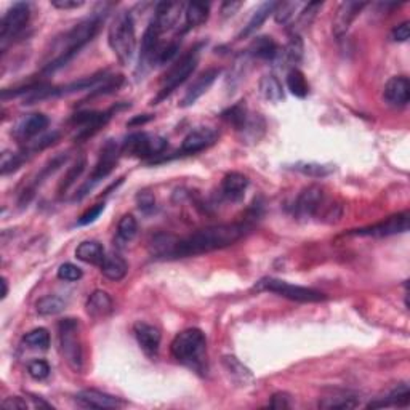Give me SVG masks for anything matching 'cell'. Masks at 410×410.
I'll use <instances>...</instances> for the list:
<instances>
[{
    "label": "cell",
    "mask_w": 410,
    "mask_h": 410,
    "mask_svg": "<svg viewBox=\"0 0 410 410\" xmlns=\"http://www.w3.org/2000/svg\"><path fill=\"white\" fill-rule=\"evenodd\" d=\"M218 76H220V69L218 67H209V69H205L202 74H199V77H196V80L186 90L183 100L180 103V108L193 106L202 95H205L209 92V88L215 84Z\"/></svg>",
    "instance_id": "ac0fdd59"
},
{
    "label": "cell",
    "mask_w": 410,
    "mask_h": 410,
    "mask_svg": "<svg viewBox=\"0 0 410 410\" xmlns=\"http://www.w3.org/2000/svg\"><path fill=\"white\" fill-rule=\"evenodd\" d=\"M66 160H67V154H58V155H55L53 159H50L49 162L44 165L42 170H40V172L34 176L33 181H31V183L24 188L22 196H19V205H22V207L28 205L31 202V199L34 197L35 191H37L39 186L42 185L44 181L49 178V176L53 175L56 170H58L61 165L66 162Z\"/></svg>",
    "instance_id": "ffe728a7"
},
{
    "label": "cell",
    "mask_w": 410,
    "mask_h": 410,
    "mask_svg": "<svg viewBox=\"0 0 410 410\" xmlns=\"http://www.w3.org/2000/svg\"><path fill=\"white\" fill-rule=\"evenodd\" d=\"M133 334L144 355L154 359L159 352L160 340H162V335H160L157 327L148 323H137L133 325Z\"/></svg>",
    "instance_id": "d6986e66"
},
{
    "label": "cell",
    "mask_w": 410,
    "mask_h": 410,
    "mask_svg": "<svg viewBox=\"0 0 410 410\" xmlns=\"http://www.w3.org/2000/svg\"><path fill=\"white\" fill-rule=\"evenodd\" d=\"M76 257H77V259H80V262L100 266V264L103 263V259H105V257H106V253H105V248H103L100 242L84 241V242H80L79 247L76 248Z\"/></svg>",
    "instance_id": "4dcf8cb0"
},
{
    "label": "cell",
    "mask_w": 410,
    "mask_h": 410,
    "mask_svg": "<svg viewBox=\"0 0 410 410\" xmlns=\"http://www.w3.org/2000/svg\"><path fill=\"white\" fill-rule=\"evenodd\" d=\"M303 51L305 46L300 34H292L284 49H279L277 56L274 58L273 63L277 65L281 69H289V67L293 69V67H297L300 61L303 60Z\"/></svg>",
    "instance_id": "7402d4cb"
},
{
    "label": "cell",
    "mask_w": 410,
    "mask_h": 410,
    "mask_svg": "<svg viewBox=\"0 0 410 410\" xmlns=\"http://www.w3.org/2000/svg\"><path fill=\"white\" fill-rule=\"evenodd\" d=\"M66 308V302L58 295H46L35 303V311L40 316H55Z\"/></svg>",
    "instance_id": "ab89813d"
},
{
    "label": "cell",
    "mask_w": 410,
    "mask_h": 410,
    "mask_svg": "<svg viewBox=\"0 0 410 410\" xmlns=\"http://www.w3.org/2000/svg\"><path fill=\"white\" fill-rule=\"evenodd\" d=\"M106 18V5H103L100 10H95L92 15L82 19L77 24L72 26L69 31H66L63 35L51 44L50 58L44 65V72H56L61 67H65L69 61L79 55V51L84 49L87 44H90L96 34L100 33L101 24L105 23Z\"/></svg>",
    "instance_id": "7a4b0ae2"
},
{
    "label": "cell",
    "mask_w": 410,
    "mask_h": 410,
    "mask_svg": "<svg viewBox=\"0 0 410 410\" xmlns=\"http://www.w3.org/2000/svg\"><path fill=\"white\" fill-rule=\"evenodd\" d=\"M409 35H410V23L409 22H404L402 24L396 26V28L391 31V39L394 40V42H407Z\"/></svg>",
    "instance_id": "681fc988"
},
{
    "label": "cell",
    "mask_w": 410,
    "mask_h": 410,
    "mask_svg": "<svg viewBox=\"0 0 410 410\" xmlns=\"http://www.w3.org/2000/svg\"><path fill=\"white\" fill-rule=\"evenodd\" d=\"M204 44H197L193 49L181 56V58L176 61V63L170 67L167 74L164 76L162 85H160V90L157 92V96L153 100V105H159L160 101H164L165 98H169L172 93L178 88L186 79L193 74L196 71L197 65H199V56L200 50Z\"/></svg>",
    "instance_id": "5b68a950"
},
{
    "label": "cell",
    "mask_w": 410,
    "mask_h": 410,
    "mask_svg": "<svg viewBox=\"0 0 410 410\" xmlns=\"http://www.w3.org/2000/svg\"><path fill=\"white\" fill-rule=\"evenodd\" d=\"M122 154L130 155L137 159H154L157 155L164 154L169 148L167 139L159 137V135H148L143 132H137L128 135L122 142Z\"/></svg>",
    "instance_id": "9c48e42d"
},
{
    "label": "cell",
    "mask_w": 410,
    "mask_h": 410,
    "mask_svg": "<svg viewBox=\"0 0 410 410\" xmlns=\"http://www.w3.org/2000/svg\"><path fill=\"white\" fill-rule=\"evenodd\" d=\"M2 407L3 409H28V402L23 401L22 398L18 396H13V398H7L5 401H2Z\"/></svg>",
    "instance_id": "db71d44e"
},
{
    "label": "cell",
    "mask_w": 410,
    "mask_h": 410,
    "mask_svg": "<svg viewBox=\"0 0 410 410\" xmlns=\"http://www.w3.org/2000/svg\"><path fill=\"white\" fill-rule=\"evenodd\" d=\"M410 402V391L406 383H401L398 388H394L386 398L380 399V401H373L368 404L367 407L375 409V407H407Z\"/></svg>",
    "instance_id": "d6a6232c"
},
{
    "label": "cell",
    "mask_w": 410,
    "mask_h": 410,
    "mask_svg": "<svg viewBox=\"0 0 410 410\" xmlns=\"http://www.w3.org/2000/svg\"><path fill=\"white\" fill-rule=\"evenodd\" d=\"M170 352L173 359L193 372H207V339L199 329H186L175 336Z\"/></svg>",
    "instance_id": "3957f363"
},
{
    "label": "cell",
    "mask_w": 410,
    "mask_h": 410,
    "mask_svg": "<svg viewBox=\"0 0 410 410\" xmlns=\"http://www.w3.org/2000/svg\"><path fill=\"white\" fill-rule=\"evenodd\" d=\"M409 221L410 214L406 210L401 212V214L389 216L386 220L377 223V225L361 228V230H352L350 234L368 237H389L396 234H404V232L409 231Z\"/></svg>",
    "instance_id": "7c38bea8"
},
{
    "label": "cell",
    "mask_w": 410,
    "mask_h": 410,
    "mask_svg": "<svg viewBox=\"0 0 410 410\" xmlns=\"http://www.w3.org/2000/svg\"><path fill=\"white\" fill-rule=\"evenodd\" d=\"M87 314L93 319H105L114 311L112 298L109 297L108 292L103 290H95L90 297L87 298L85 303Z\"/></svg>",
    "instance_id": "484cf974"
},
{
    "label": "cell",
    "mask_w": 410,
    "mask_h": 410,
    "mask_svg": "<svg viewBox=\"0 0 410 410\" xmlns=\"http://www.w3.org/2000/svg\"><path fill=\"white\" fill-rule=\"evenodd\" d=\"M137 205L143 214H151L155 209V197L149 191H139L137 194Z\"/></svg>",
    "instance_id": "7dc6e473"
},
{
    "label": "cell",
    "mask_w": 410,
    "mask_h": 410,
    "mask_svg": "<svg viewBox=\"0 0 410 410\" xmlns=\"http://www.w3.org/2000/svg\"><path fill=\"white\" fill-rule=\"evenodd\" d=\"M108 42L114 55L122 66L132 65L133 56L137 53V34H135V22L130 12H119L111 22L108 31Z\"/></svg>",
    "instance_id": "277c9868"
},
{
    "label": "cell",
    "mask_w": 410,
    "mask_h": 410,
    "mask_svg": "<svg viewBox=\"0 0 410 410\" xmlns=\"http://www.w3.org/2000/svg\"><path fill=\"white\" fill-rule=\"evenodd\" d=\"M324 204V189L318 185H311L298 194L295 202L293 212L300 220H309L311 216L318 215L321 207Z\"/></svg>",
    "instance_id": "5bb4252c"
},
{
    "label": "cell",
    "mask_w": 410,
    "mask_h": 410,
    "mask_svg": "<svg viewBox=\"0 0 410 410\" xmlns=\"http://www.w3.org/2000/svg\"><path fill=\"white\" fill-rule=\"evenodd\" d=\"M285 84H287L289 92L292 93L293 96L300 98V100H303V98L308 96L309 84H308V80H306L305 74L298 69V67L289 69L287 79H285Z\"/></svg>",
    "instance_id": "e575fe53"
},
{
    "label": "cell",
    "mask_w": 410,
    "mask_h": 410,
    "mask_svg": "<svg viewBox=\"0 0 410 410\" xmlns=\"http://www.w3.org/2000/svg\"><path fill=\"white\" fill-rule=\"evenodd\" d=\"M24 345L28 348H33V350H49L50 346V334L49 330L44 329V327H39V329H34L28 332L24 335Z\"/></svg>",
    "instance_id": "60d3db41"
},
{
    "label": "cell",
    "mask_w": 410,
    "mask_h": 410,
    "mask_svg": "<svg viewBox=\"0 0 410 410\" xmlns=\"http://www.w3.org/2000/svg\"><path fill=\"white\" fill-rule=\"evenodd\" d=\"M58 340L61 356H63L66 364L74 372H80L84 367V352H82L79 323L72 318L60 321Z\"/></svg>",
    "instance_id": "52a82bcc"
},
{
    "label": "cell",
    "mask_w": 410,
    "mask_h": 410,
    "mask_svg": "<svg viewBox=\"0 0 410 410\" xmlns=\"http://www.w3.org/2000/svg\"><path fill=\"white\" fill-rule=\"evenodd\" d=\"M216 139H218V133L215 132L214 128L199 127L186 135L183 143H181V146L176 154L178 155L197 154V153L204 151V149H207V148H210L212 144L216 142Z\"/></svg>",
    "instance_id": "2e32d148"
},
{
    "label": "cell",
    "mask_w": 410,
    "mask_h": 410,
    "mask_svg": "<svg viewBox=\"0 0 410 410\" xmlns=\"http://www.w3.org/2000/svg\"><path fill=\"white\" fill-rule=\"evenodd\" d=\"M242 2H234V0H231V2H225L221 5L220 8V13L223 18H231L234 17V15L239 12V8L242 7Z\"/></svg>",
    "instance_id": "f5cc1de1"
},
{
    "label": "cell",
    "mask_w": 410,
    "mask_h": 410,
    "mask_svg": "<svg viewBox=\"0 0 410 410\" xmlns=\"http://www.w3.org/2000/svg\"><path fill=\"white\" fill-rule=\"evenodd\" d=\"M259 93L269 103H279L284 100V88L276 74H264L259 79Z\"/></svg>",
    "instance_id": "836d02e7"
},
{
    "label": "cell",
    "mask_w": 410,
    "mask_h": 410,
    "mask_svg": "<svg viewBox=\"0 0 410 410\" xmlns=\"http://www.w3.org/2000/svg\"><path fill=\"white\" fill-rule=\"evenodd\" d=\"M290 406L292 404H290V396L287 393H276L269 402V407L273 409H289Z\"/></svg>",
    "instance_id": "f907efd6"
},
{
    "label": "cell",
    "mask_w": 410,
    "mask_h": 410,
    "mask_svg": "<svg viewBox=\"0 0 410 410\" xmlns=\"http://www.w3.org/2000/svg\"><path fill=\"white\" fill-rule=\"evenodd\" d=\"M359 406V399L352 396L350 393H341V394H334V396L324 398L323 401H319L321 409H340V410H348L355 409Z\"/></svg>",
    "instance_id": "8d00e7d4"
},
{
    "label": "cell",
    "mask_w": 410,
    "mask_h": 410,
    "mask_svg": "<svg viewBox=\"0 0 410 410\" xmlns=\"http://www.w3.org/2000/svg\"><path fill=\"white\" fill-rule=\"evenodd\" d=\"M279 46L274 42L273 37H268V35H259V37L253 39V42L248 46L247 53L253 56V58L258 60H268L274 61L277 56Z\"/></svg>",
    "instance_id": "f546056e"
},
{
    "label": "cell",
    "mask_w": 410,
    "mask_h": 410,
    "mask_svg": "<svg viewBox=\"0 0 410 410\" xmlns=\"http://www.w3.org/2000/svg\"><path fill=\"white\" fill-rule=\"evenodd\" d=\"M183 3H173V2H160L155 5V13L153 17L154 24L157 26L160 33H167L176 26L180 19L181 10H183Z\"/></svg>",
    "instance_id": "cb8c5ba5"
},
{
    "label": "cell",
    "mask_w": 410,
    "mask_h": 410,
    "mask_svg": "<svg viewBox=\"0 0 410 410\" xmlns=\"http://www.w3.org/2000/svg\"><path fill=\"white\" fill-rule=\"evenodd\" d=\"M383 98H385V101L393 108L407 106L410 98V82L407 77H391V79L386 82L385 90H383Z\"/></svg>",
    "instance_id": "603a6c76"
},
{
    "label": "cell",
    "mask_w": 410,
    "mask_h": 410,
    "mask_svg": "<svg viewBox=\"0 0 410 410\" xmlns=\"http://www.w3.org/2000/svg\"><path fill=\"white\" fill-rule=\"evenodd\" d=\"M253 290H257V292L276 293L279 297H284L298 303H319L327 300V295L319 292V290L302 287V285H295L274 277H263L262 281H258L255 284Z\"/></svg>",
    "instance_id": "8992f818"
},
{
    "label": "cell",
    "mask_w": 410,
    "mask_h": 410,
    "mask_svg": "<svg viewBox=\"0 0 410 410\" xmlns=\"http://www.w3.org/2000/svg\"><path fill=\"white\" fill-rule=\"evenodd\" d=\"M122 154V146L119 144L116 139H108V142L103 144L100 149V155H98V160L93 167L92 175L88 176V180L85 181V185L77 191V194L74 196V200H82L84 197L90 193V191L95 188V186L100 183L101 180H105L106 176L112 172L114 167L117 165V160Z\"/></svg>",
    "instance_id": "ba28073f"
},
{
    "label": "cell",
    "mask_w": 410,
    "mask_h": 410,
    "mask_svg": "<svg viewBox=\"0 0 410 410\" xmlns=\"http://www.w3.org/2000/svg\"><path fill=\"white\" fill-rule=\"evenodd\" d=\"M82 0H51V5L58 10H76L84 7Z\"/></svg>",
    "instance_id": "816d5d0a"
},
{
    "label": "cell",
    "mask_w": 410,
    "mask_h": 410,
    "mask_svg": "<svg viewBox=\"0 0 410 410\" xmlns=\"http://www.w3.org/2000/svg\"><path fill=\"white\" fill-rule=\"evenodd\" d=\"M49 117H46L45 114H29V116L23 117L22 121L15 126V128L12 130V135L18 143H29L45 132V128L49 127Z\"/></svg>",
    "instance_id": "9a60e30c"
},
{
    "label": "cell",
    "mask_w": 410,
    "mask_h": 410,
    "mask_svg": "<svg viewBox=\"0 0 410 410\" xmlns=\"http://www.w3.org/2000/svg\"><path fill=\"white\" fill-rule=\"evenodd\" d=\"M31 18V7L26 2H17L7 10L0 22V42L2 46L7 45L10 39L22 34Z\"/></svg>",
    "instance_id": "30bf717a"
},
{
    "label": "cell",
    "mask_w": 410,
    "mask_h": 410,
    "mask_svg": "<svg viewBox=\"0 0 410 410\" xmlns=\"http://www.w3.org/2000/svg\"><path fill=\"white\" fill-rule=\"evenodd\" d=\"M248 230H250V225L247 221H241L202 228L186 237L159 234L149 244V250L155 258L196 257L232 246L241 241Z\"/></svg>",
    "instance_id": "6da1fadb"
},
{
    "label": "cell",
    "mask_w": 410,
    "mask_h": 410,
    "mask_svg": "<svg viewBox=\"0 0 410 410\" xmlns=\"http://www.w3.org/2000/svg\"><path fill=\"white\" fill-rule=\"evenodd\" d=\"M138 232V221L133 215H123L117 223V239L122 242H130L137 236Z\"/></svg>",
    "instance_id": "b9f144b4"
},
{
    "label": "cell",
    "mask_w": 410,
    "mask_h": 410,
    "mask_svg": "<svg viewBox=\"0 0 410 410\" xmlns=\"http://www.w3.org/2000/svg\"><path fill=\"white\" fill-rule=\"evenodd\" d=\"M2 287H3V290H2V298H5L8 295V284H7V279H2Z\"/></svg>",
    "instance_id": "9f6ffc18"
},
{
    "label": "cell",
    "mask_w": 410,
    "mask_h": 410,
    "mask_svg": "<svg viewBox=\"0 0 410 410\" xmlns=\"http://www.w3.org/2000/svg\"><path fill=\"white\" fill-rule=\"evenodd\" d=\"M248 116H250V114H248V111H247L246 101H239L237 105L228 108L226 111L221 112V117L225 119L230 126L234 127L237 132H241L244 126H246Z\"/></svg>",
    "instance_id": "74e56055"
},
{
    "label": "cell",
    "mask_w": 410,
    "mask_h": 410,
    "mask_svg": "<svg viewBox=\"0 0 410 410\" xmlns=\"http://www.w3.org/2000/svg\"><path fill=\"white\" fill-rule=\"evenodd\" d=\"M160 31L157 26L151 23L148 24L146 31H144L143 39H142V46H139V61L137 67V77L138 79H143V76L151 69L153 66H157V53L160 49Z\"/></svg>",
    "instance_id": "8fae6325"
},
{
    "label": "cell",
    "mask_w": 410,
    "mask_h": 410,
    "mask_svg": "<svg viewBox=\"0 0 410 410\" xmlns=\"http://www.w3.org/2000/svg\"><path fill=\"white\" fill-rule=\"evenodd\" d=\"M293 169L306 176H311V178H324V176L334 172L332 165H324L318 162H297L293 165Z\"/></svg>",
    "instance_id": "7bdbcfd3"
},
{
    "label": "cell",
    "mask_w": 410,
    "mask_h": 410,
    "mask_svg": "<svg viewBox=\"0 0 410 410\" xmlns=\"http://www.w3.org/2000/svg\"><path fill=\"white\" fill-rule=\"evenodd\" d=\"M100 269L103 276L109 279V281L119 282L127 276L128 264L126 259H123L121 255H117V253H109V255H106L105 259H103V263L100 264Z\"/></svg>",
    "instance_id": "83f0119b"
},
{
    "label": "cell",
    "mask_w": 410,
    "mask_h": 410,
    "mask_svg": "<svg viewBox=\"0 0 410 410\" xmlns=\"http://www.w3.org/2000/svg\"><path fill=\"white\" fill-rule=\"evenodd\" d=\"M28 373L34 378V380H37V382L45 380V378H49V375H50L49 362L42 361V359H35L33 362H29Z\"/></svg>",
    "instance_id": "bcb514c9"
},
{
    "label": "cell",
    "mask_w": 410,
    "mask_h": 410,
    "mask_svg": "<svg viewBox=\"0 0 410 410\" xmlns=\"http://www.w3.org/2000/svg\"><path fill=\"white\" fill-rule=\"evenodd\" d=\"M116 108L109 109L106 112H80L76 114L74 117L71 119V122L77 127L76 133V142H84V139L90 138L95 135L98 130L103 128L109 122V119L112 117Z\"/></svg>",
    "instance_id": "4fadbf2b"
},
{
    "label": "cell",
    "mask_w": 410,
    "mask_h": 410,
    "mask_svg": "<svg viewBox=\"0 0 410 410\" xmlns=\"http://www.w3.org/2000/svg\"><path fill=\"white\" fill-rule=\"evenodd\" d=\"M153 119V116H149V114H146V116H142V117H135V119H132V121H130L127 126H130V127H133V126H139V123H146V122H149Z\"/></svg>",
    "instance_id": "11a10c76"
},
{
    "label": "cell",
    "mask_w": 410,
    "mask_h": 410,
    "mask_svg": "<svg viewBox=\"0 0 410 410\" xmlns=\"http://www.w3.org/2000/svg\"><path fill=\"white\" fill-rule=\"evenodd\" d=\"M276 5H277V2H264V3L259 5L255 12H253V15L250 17V19L247 22V24L244 26V29L241 31V33H239L237 39L239 40L247 39V37H250L252 34H255L257 31L264 24V22H266L269 15L274 13V8H276Z\"/></svg>",
    "instance_id": "4316f807"
},
{
    "label": "cell",
    "mask_w": 410,
    "mask_h": 410,
    "mask_svg": "<svg viewBox=\"0 0 410 410\" xmlns=\"http://www.w3.org/2000/svg\"><path fill=\"white\" fill-rule=\"evenodd\" d=\"M305 3L300 2H277L276 8H274V19L277 24H289L293 23L297 19L298 8H302Z\"/></svg>",
    "instance_id": "f35d334b"
},
{
    "label": "cell",
    "mask_w": 410,
    "mask_h": 410,
    "mask_svg": "<svg viewBox=\"0 0 410 410\" xmlns=\"http://www.w3.org/2000/svg\"><path fill=\"white\" fill-rule=\"evenodd\" d=\"M248 183H250V181H248V178L244 173H239V172L226 173L220 186L221 196L225 197L226 200H231V202L242 200L248 188Z\"/></svg>",
    "instance_id": "d4e9b609"
},
{
    "label": "cell",
    "mask_w": 410,
    "mask_h": 410,
    "mask_svg": "<svg viewBox=\"0 0 410 410\" xmlns=\"http://www.w3.org/2000/svg\"><path fill=\"white\" fill-rule=\"evenodd\" d=\"M210 3L205 2H189L185 10V31L197 28L209 19Z\"/></svg>",
    "instance_id": "1f68e13d"
},
{
    "label": "cell",
    "mask_w": 410,
    "mask_h": 410,
    "mask_svg": "<svg viewBox=\"0 0 410 410\" xmlns=\"http://www.w3.org/2000/svg\"><path fill=\"white\" fill-rule=\"evenodd\" d=\"M87 167V159L85 155H80V157L76 159V162L71 165L69 169H67V172L65 173L63 180L60 181V186H58V194L60 196H65L72 185L76 183L77 178L84 173V170Z\"/></svg>",
    "instance_id": "d590c367"
},
{
    "label": "cell",
    "mask_w": 410,
    "mask_h": 410,
    "mask_svg": "<svg viewBox=\"0 0 410 410\" xmlns=\"http://www.w3.org/2000/svg\"><path fill=\"white\" fill-rule=\"evenodd\" d=\"M223 367L230 378L239 386H247L253 382V375L250 368L246 367L236 356H225L223 357Z\"/></svg>",
    "instance_id": "f1b7e54d"
},
{
    "label": "cell",
    "mask_w": 410,
    "mask_h": 410,
    "mask_svg": "<svg viewBox=\"0 0 410 410\" xmlns=\"http://www.w3.org/2000/svg\"><path fill=\"white\" fill-rule=\"evenodd\" d=\"M76 402L85 409H119L126 406L121 398L98 391V389H82L76 394Z\"/></svg>",
    "instance_id": "e0dca14e"
},
{
    "label": "cell",
    "mask_w": 410,
    "mask_h": 410,
    "mask_svg": "<svg viewBox=\"0 0 410 410\" xmlns=\"http://www.w3.org/2000/svg\"><path fill=\"white\" fill-rule=\"evenodd\" d=\"M56 274H58V279H61V281H65V282H77V281H80L82 276H84L82 269L72 263L61 264V266L58 268V273Z\"/></svg>",
    "instance_id": "ee69618b"
},
{
    "label": "cell",
    "mask_w": 410,
    "mask_h": 410,
    "mask_svg": "<svg viewBox=\"0 0 410 410\" xmlns=\"http://www.w3.org/2000/svg\"><path fill=\"white\" fill-rule=\"evenodd\" d=\"M367 7L364 2H343L336 10L334 18V34L335 37L341 39L350 31L351 24L359 17V13Z\"/></svg>",
    "instance_id": "44dd1931"
},
{
    "label": "cell",
    "mask_w": 410,
    "mask_h": 410,
    "mask_svg": "<svg viewBox=\"0 0 410 410\" xmlns=\"http://www.w3.org/2000/svg\"><path fill=\"white\" fill-rule=\"evenodd\" d=\"M105 204H96V205H93L92 209H88L84 215H82L79 220H77V225L79 226H87V225H90V223H93V221H96L98 218H100V215L103 214V212H105Z\"/></svg>",
    "instance_id": "c3c4849f"
},
{
    "label": "cell",
    "mask_w": 410,
    "mask_h": 410,
    "mask_svg": "<svg viewBox=\"0 0 410 410\" xmlns=\"http://www.w3.org/2000/svg\"><path fill=\"white\" fill-rule=\"evenodd\" d=\"M178 50H180L178 40H170L169 44H160V49L157 53V66L170 63V61L176 56V53H178Z\"/></svg>",
    "instance_id": "f6af8a7d"
}]
</instances>
